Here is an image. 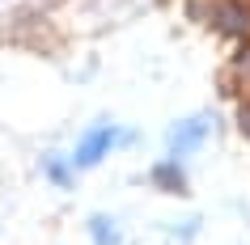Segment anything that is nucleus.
<instances>
[{
  "instance_id": "f257e3e1",
  "label": "nucleus",
  "mask_w": 250,
  "mask_h": 245,
  "mask_svg": "<svg viewBox=\"0 0 250 245\" xmlns=\"http://www.w3.org/2000/svg\"><path fill=\"white\" fill-rule=\"evenodd\" d=\"M212 131V118L208 114H199V118H187V123H178V127L170 131V152L174 156H187V152H195L199 144H204V135Z\"/></svg>"
},
{
  "instance_id": "f03ea898",
  "label": "nucleus",
  "mask_w": 250,
  "mask_h": 245,
  "mask_svg": "<svg viewBox=\"0 0 250 245\" xmlns=\"http://www.w3.org/2000/svg\"><path fill=\"white\" fill-rule=\"evenodd\" d=\"M115 140H123L115 127H102V131H89L85 140H81V148H77V165L81 169H89V165H98L106 152H110V144Z\"/></svg>"
},
{
  "instance_id": "7ed1b4c3",
  "label": "nucleus",
  "mask_w": 250,
  "mask_h": 245,
  "mask_svg": "<svg viewBox=\"0 0 250 245\" xmlns=\"http://www.w3.org/2000/svg\"><path fill=\"white\" fill-rule=\"evenodd\" d=\"M153 178H157V186H166V190L187 194V182H183V173H178L174 165H157V169H153Z\"/></svg>"
},
{
  "instance_id": "20e7f679",
  "label": "nucleus",
  "mask_w": 250,
  "mask_h": 245,
  "mask_svg": "<svg viewBox=\"0 0 250 245\" xmlns=\"http://www.w3.org/2000/svg\"><path fill=\"white\" fill-rule=\"evenodd\" d=\"M93 232H98L102 245H115V224H110V220H93Z\"/></svg>"
},
{
  "instance_id": "39448f33",
  "label": "nucleus",
  "mask_w": 250,
  "mask_h": 245,
  "mask_svg": "<svg viewBox=\"0 0 250 245\" xmlns=\"http://www.w3.org/2000/svg\"><path fill=\"white\" fill-rule=\"evenodd\" d=\"M47 173H51V182H60V186H68V169H64V161H47Z\"/></svg>"
},
{
  "instance_id": "423d86ee",
  "label": "nucleus",
  "mask_w": 250,
  "mask_h": 245,
  "mask_svg": "<svg viewBox=\"0 0 250 245\" xmlns=\"http://www.w3.org/2000/svg\"><path fill=\"white\" fill-rule=\"evenodd\" d=\"M237 123H242V131L250 135V106H242V110H237Z\"/></svg>"
}]
</instances>
